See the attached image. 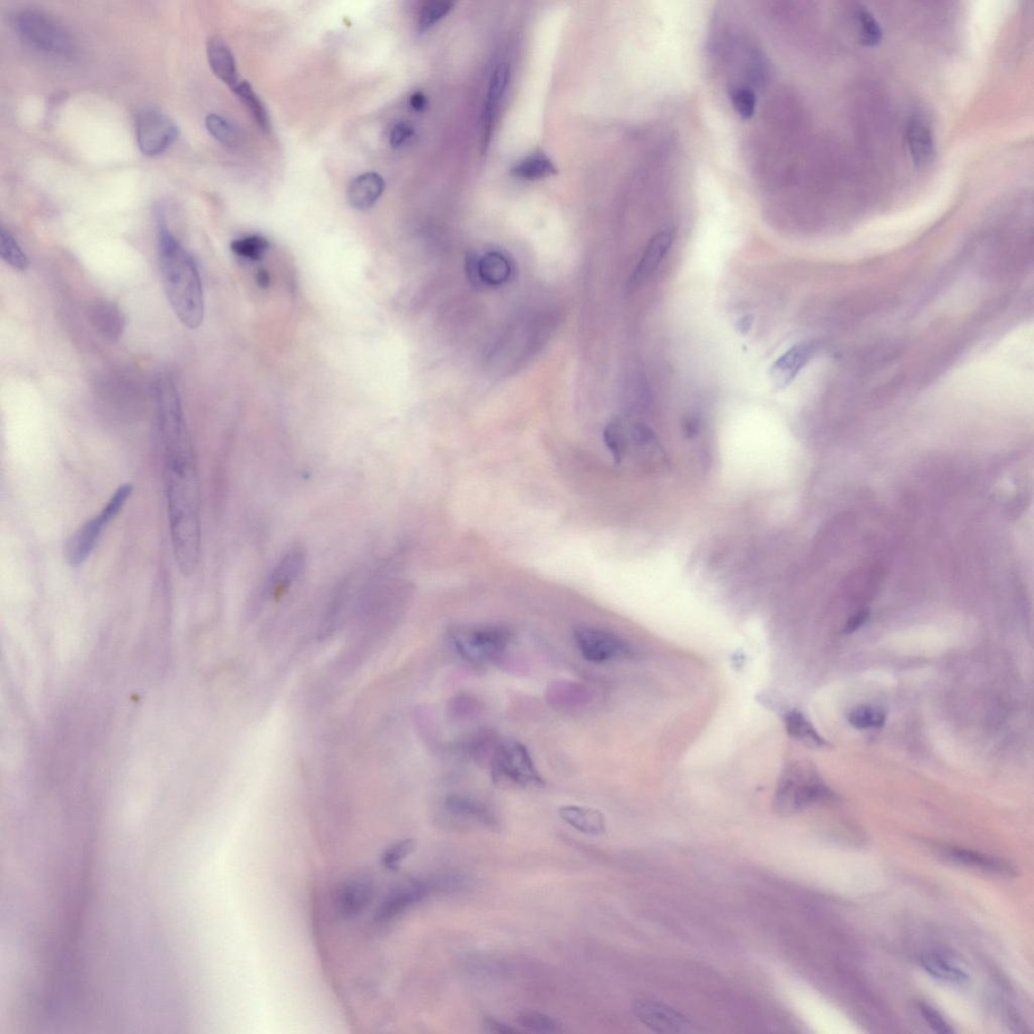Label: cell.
I'll list each match as a JSON object with an SVG mask.
<instances>
[{
    "instance_id": "6da1fadb",
    "label": "cell",
    "mask_w": 1034,
    "mask_h": 1034,
    "mask_svg": "<svg viewBox=\"0 0 1034 1034\" xmlns=\"http://www.w3.org/2000/svg\"><path fill=\"white\" fill-rule=\"evenodd\" d=\"M164 479L173 552L185 577L200 556V490L194 453L163 457Z\"/></svg>"
},
{
    "instance_id": "7a4b0ae2",
    "label": "cell",
    "mask_w": 1034,
    "mask_h": 1034,
    "mask_svg": "<svg viewBox=\"0 0 1034 1034\" xmlns=\"http://www.w3.org/2000/svg\"><path fill=\"white\" fill-rule=\"evenodd\" d=\"M156 217L159 260L168 302L184 326L197 330L205 317V298L197 264L171 233L161 208L157 209Z\"/></svg>"
},
{
    "instance_id": "3957f363",
    "label": "cell",
    "mask_w": 1034,
    "mask_h": 1034,
    "mask_svg": "<svg viewBox=\"0 0 1034 1034\" xmlns=\"http://www.w3.org/2000/svg\"><path fill=\"white\" fill-rule=\"evenodd\" d=\"M833 797V791L815 767L807 762H794L786 767L778 782L774 808L781 816H789Z\"/></svg>"
},
{
    "instance_id": "277c9868",
    "label": "cell",
    "mask_w": 1034,
    "mask_h": 1034,
    "mask_svg": "<svg viewBox=\"0 0 1034 1034\" xmlns=\"http://www.w3.org/2000/svg\"><path fill=\"white\" fill-rule=\"evenodd\" d=\"M131 493V484L120 486L100 514L91 520H87L69 537L64 547L65 558L69 565L78 567L90 558L97 544H99L104 529L121 514Z\"/></svg>"
},
{
    "instance_id": "5b68a950",
    "label": "cell",
    "mask_w": 1034,
    "mask_h": 1034,
    "mask_svg": "<svg viewBox=\"0 0 1034 1034\" xmlns=\"http://www.w3.org/2000/svg\"><path fill=\"white\" fill-rule=\"evenodd\" d=\"M449 641L459 658L484 664L498 659L511 642V633L500 625L459 626L449 634Z\"/></svg>"
},
{
    "instance_id": "8992f818",
    "label": "cell",
    "mask_w": 1034,
    "mask_h": 1034,
    "mask_svg": "<svg viewBox=\"0 0 1034 1034\" xmlns=\"http://www.w3.org/2000/svg\"><path fill=\"white\" fill-rule=\"evenodd\" d=\"M492 780L519 788H542L545 781L527 749L516 740L501 742L491 759Z\"/></svg>"
},
{
    "instance_id": "52a82bcc",
    "label": "cell",
    "mask_w": 1034,
    "mask_h": 1034,
    "mask_svg": "<svg viewBox=\"0 0 1034 1034\" xmlns=\"http://www.w3.org/2000/svg\"><path fill=\"white\" fill-rule=\"evenodd\" d=\"M21 37L34 49L55 57L72 54L73 43L68 33L46 14L35 11L22 12L15 19Z\"/></svg>"
},
{
    "instance_id": "ba28073f",
    "label": "cell",
    "mask_w": 1034,
    "mask_h": 1034,
    "mask_svg": "<svg viewBox=\"0 0 1034 1034\" xmlns=\"http://www.w3.org/2000/svg\"><path fill=\"white\" fill-rule=\"evenodd\" d=\"M179 135V128L166 114L155 110H145L139 113L136 138L140 151L144 155L156 157L163 154Z\"/></svg>"
},
{
    "instance_id": "9c48e42d",
    "label": "cell",
    "mask_w": 1034,
    "mask_h": 1034,
    "mask_svg": "<svg viewBox=\"0 0 1034 1034\" xmlns=\"http://www.w3.org/2000/svg\"><path fill=\"white\" fill-rule=\"evenodd\" d=\"M574 640L582 658L595 664L623 659L631 653L629 644L620 636L596 627H578Z\"/></svg>"
},
{
    "instance_id": "30bf717a",
    "label": "cell",
    "mask_w": 1034,
    "mask_h": 1034,
    "mask_svg": "<svg viewBox=\"0 0 1034 1034\" xmlns=\"http://www.w3.org/2000/svg\"><path fill=\"white\" fill-rule=\"evenodd\" d=\"M307 565L303 546H295L282 556L266 581L265 592L271 599H279L302 578Z\"/></svg>"
},
{
    "instance_id": "8fae6325",
    "label": "cell",
    "mask_w": 1034,
    "mask_h": 1034,
    "mask_svg": "<svg viewBox=\"0 0 1034 1034\" xmlns=\"http://www.w3.org/2000/svg\"><path fill=\"white\" fill-rule=\"evenodd\" d=\"M818 350L817 343L813 341L802 342L795 344L791 349L778 358L770 368L771 383L778 391L789 386L798 376L800 371L815 357Z\"/></svg>"
},
{
    "instance_id": "7c38bea8",
    "label": "cell",
    "mask_w": 1034,
    "mask_h": 1034,
    "mask_svg": "<svg viewBox=\"0 0 1034 1034\" xmlns=\"http://www.w3.org/2000/svg\"><path fill=\"white\" fill-rule=\"evenodd\" d=\"M633 1012L643 1024L659 1033H682L689 1027L684 1015L657 1001L636 1000Z\"/></svg>"
},
{
    "instance_id": "4fadbf2b",
    "label": "cell",
    "mask_w": 1034,
    "mask_h": 1034,
    "mask_svg": "<svg viewBox=\"0 0 1034 1034\" xmlns=\"http://www.w3.org/2000/svg\"><path fill=\"white\" fill-rule=\"evenodd\" d=\"M941 858L962 867L974 869L1001 877H1013L1016 870L1010 863L981 854L967 848L944 846L940 850Z\"/></svg>"
},
{
    "instance_id": "5bb4252c",
    "label": "cell",
    "mask_w": 1034,
    "mask_h": 1034,
    "mask_svg": "<svg viewBox=\"0 0 1034 1034\" xmlns=\"http://www.w3.org/2000/svg\"><path fill=\"white\" fill-rule=\"evenodd\" d=\"M444 808L458 819L472 821L484 826L494 827L498 819L493 810L483 801L469 795L450 794L444 800Z\"/></svg>"
},
{
    "instance_id": "9a60e30c",
    "label": "cell",
    "mask_w": 1034,
    "mask_h": 1034,
    "mask_svg": "<svg viewBox=\"0 0 1034 1034\" xmlns=\"http://www.w3.org/2000/svg\"><path fill=\"white\" fill-rule=\"evenodd\" d=\"M467 265L469 277L477 285L488 283L490 285H499L510 275V264L505 256L499 253H488L482 258L472 256Z\"/></svg>"
},
{
    "instance_id": "2e32d148",
    "label": "cell",
    "mask_w": 1034,
    "mask_h": 1034,
    "mask_svg": "<svg viewBox=\"0 0 1034 1034\" xmlns=\"http://www.w3.org/2000/svg\"><path fill=\"white\" fill-rule=\"evenodd\" d=\"M673 242L674 232L672 228L662 229L661 232L653 236L633 273V282L641 283L650 277L665 259Z\"/></svg>"
},
{
    "instance_id": "e0dca14e",
    "label": "cell",
    "mask_w": 1034,
    "mask_h": 1034,
    "mask_svg": "<svg viewBox=\"0 0 1034 1034\" xmlns=\"http://www.w3.org/2000/svg\"><path fill=\"white\" fill-rule=\"evenodd\" d=\"M906 139L910 155L915 165L925 167L933 162L934 157L933 131L923 119L915 117L910 120Z\"/></svg>"
},
{
    "instance_id": "ac0fdd59",
    "label": "cell",
    "mask_w": 1034,
    "mask_h": 1034,
    "mask_svg": "<svg viewBox=\"0 0 1034 1034\" xmlns=\"http://www.w3.org/2000/svg\"><path fill=\"white\" fill-rule=\"evenodd\" d=\"M384 189L385 181L382 175L375 172L362 174L350 183L348 200L353 208L366 210L382 197Z\"/></svg>"
},
{
    "instance_id": "d6986e66",
    "label": "cell",
    "mask_w": 1034,
    "mask_h": 1034,
    "mask_svg": "<svg viewBox=\"0 0 1034 1034\" xmlns=\"http://www.w3.org/2000/svg\"><path fill=\"white\" fill-rule=\"evenodd\" d=\"M559 816L579 833L598 836L606 830L605 818L599 810L579 806H564L559 809Z\"/></svg>"
},
{
    "instance_id": "ffe728a7",
    "label": "cell",
    "mask_w": 1034,
    "mask_h": 1034,
    "mask_svg": "<svg viewBox=\"0 0 1034 1034\" xmlns=\"http://www.w3.org/2000/svg\"><path fill=\"white\" fill-rule=\"evenodd\" d=\"M208 58L212 72L233 91L238 83V77L231 49L222 39L212 38L208 43Z\"/></svg>"
},
{
    "instance_id": "44dd1931",
    "label": "cell",
    "mask_w": 1034,
    "mask_h": 1034,
    "mask_svg": "<svg viewBox=\"0 0 1034 1034\" xmlns=\"http://www.w3.org/2000/svg\"><path fill=\"white\" fill-rule=\"evenodd\" d=\"M90 316L94 328L106 339L116 341L125 330V316L112 303H96L91 308Z\"/></svg>"
},
{
    "instance_id": "7402d4cb",
    "label": "cell",
    "mask_w": 1034,
    "mask_h": 1034,
    "mask_svg": "<svg viewBox=\"0 0 1034 1034\" xmlns=\"http://www.w3.org/2000/svg\"><path fill=\"white\" fill-rule=\"evenodd\" d=\"M510 74V67L507 63L499 64L493 71L483 111V122L486 130L490 129L503 96L507 91Z\"/></svg>"
},
{
    "instance_id": "603a6c76",
    "label": "cell",
    "mask_w": 1034,
    "mask_h": 1034,
    "mask_svg": "<svg viewBox=\"0 0 1034 1034\" xmlns=\"http://www.w3.org/2000/svg\"><path fill=\"white\" fill-rule=\"evenodd\" d=\"M922 966L933 978L951 985L962 986L969 982V976L956 965L952 964L939 952H927L922 958Z\"/></svg>"
},
{
    "instance_id": "cb8c5ba5",
    "label": "cell",
    "mask_w": 1034,
    "mask_h": 1034,
    "mask_svg": "<svg viewBox=\"0 0 1034 1034\" xmlns=\"http://www.w3.org/2000/svg\"><path fill=\"white\" fill-rule=\"evenodd\" d=\"M785 724L788 735L795 740L801 741L802 744L807 747L821 748L827 745L826 739L819 736V733L815 727L812 726V723L807 719L806 715L797 710H791L786 714Z\"/></svg>"
},
{
    "instance_id": "d4e9b609",
    "label": "cell",
    "mask_w": 1034,
    "mask_h": 1034,
    "mask_svg": "<svg viewBox=\"0 0 1034 1034\" xmlns=\"http://www.w3.org/2000/svg\"><path fill=\"white\" fill-rule=\"evenodd\" d=\"M517 177L526 180H538L546 179L556 173V169L549 158L543 154L527 157L518 163L512 170Z\"/></svg>"
},
{
    "instance_id": "484cf974",
    "label": "cell",
    "mask_w": 1034,
    "mask_h": 1034,
    "mask_svg": "<svg viewBox=\"0 0 1034 1034\" xmlns=\"http://www.w3.org/2000/svg\"><path fill=\"white\" fill-rule=\"evenodd\" d=\"M729 96L733 110L742 120H749L755 116L757 94L752 87L732 83L730 86Z\"/></svg>"
},
{
    "instance_id": "4316f807",
    "label": "cell",
    "mask_w": 1034,
    "mask_h": 1034,
    "mask_svg": "<svg viewBox=\"0 0 1034 1034\" xmlns=\"http://www.w3.org/2000/svg\"><path fill=\"white\" fill-rule=\"evenodd\" d=\"M233 92L253 114L254 119L263 130H269L270 122L266 109L257 93L246 82H238Z\"/></svg>"
},
{
    "instance_id": "83f0119b",
    "label": "cell",
    "mask_w": 1034,
    "mask_h": 1034,
    "mask_svg": "<svg viewBox=\"0 0 1034 1034\" xmlns=\"http://www.w3.org/2000/svg\"><path fill=\"white\" fill-rule=\"evenodd\" d=\"M0 256L7 265H10L16 271L24 272L30 266V261L21 246L5 227L0 232Z\"/></svg>"
},
{
    "instance_id": "f1b7e54d",
    "label": "cell",
    "mask_w": 1034,
    "mask_h": 1034,
    "mask_svg": "<svg viewBox=\"0 0 1034 1034\" xmlns=\"http://www.w3.org/2000/svg\"><path fill=\"white\" fill-rule=\"evenodd\" d=\"M269 242L260 236H250L237 238L231 245L233 253L237 257L250 261H261L269 250Z\"/></svg>"
},
{
    "instance_id": "f546056e",
    "label": "cell",
    "mask_w": 1034,
    "mask_h": 1034,
    "mask_svg": "<svg viewBox=\"0 0 1034 1034\" xmlns=\"http://www.w3.org/2000/svg\"><path fill=\"white\" fill-rule=\"evenodd\" d=\"M848 721L856 729H879L886 721V713L880 707L863 705L848 714Z\"/></svg>"
},
{
    "instance_id": "4dcf8cb0",
    "label": "cell",
    "mask_w": 1034,
    "mask_h": 1034,
    "mask_svg": "<svg viewBox=\"0 0 1034 1034\" xmlns=\"http://www.w3.org/2000/svg\"><path fill=\"white\" fill-rule=\"evenodd\" d=\"M856 23L859 26L860 42L864 46L875 47L879 45L883 38L880 24L874 15L865 8L855 12Z\"/></svg>"
},
{
    "instance_id": "1f68e13d",
    "label": "cell",
    "mask_w": 1034,
    "mask_h": 1034,
    "mask_svg": "<svg viewBox=\"0 0 1034 1034\" xmlns=\"http://www.w3.org/2000/svg\"><path fill=\"white\" fill-rule=\"evenodd\" d=\"M517 1023L527 1030L538 1033L561 1032V1025L551 1016L540 1012L528 1011L518 1014Z\"/></svg>"
},
{
    "instance_id": "d6a6232c",
    "label": "cell",
    "mask_w": 1034,
    "mask_h": 1034,
    "mask_svg": "<svg viewBox=\"0 0 1034 1034\" xmlns=\"http://www.w3.org/2000/svg\"><path fill=\"white\" fill-rule=\"evenodd\" d=\"M454 5L450 2H430L424 5L420 15V31L426 32L443 20Z\"/></svg>"
},
{
    "instance_id": "836d02e7",
    "label": "cell",
    "mask_w": 1034,
    "mask_h": 1034,
    "mask_svg": "<svg viewBox=\"0 0 1034 1034\" xmlns=\"http://www.w3.org/2000/svg\"><path fill=\"white\" fill-rule=\"evenodd\" d=\"M206 126L209 134L219 143L226 146L236 144L237 132L231 123L224 118L217 116V114H209L206 119Z\"/></svg>"
},
{
    "instance_id": "e575fe53",
    "label": "cell",
    "mask_w": 1034,
    "mask_h": 1034,
    "mask_svg": "<svg viewBox=\"0 0 1034 1034\" xmlns=\"http://www.w3.org/2000/svg\"><path fill=\"white\" fill-rule=\"evenodd\" d=\"M918 1010L921 1011L923 1018L930 1027L938 1033L952 1034L954 1030L951 1025L945 1020L940 1012L936 1011L929 1004L919 1002Z\"/></svg>"
},
{
    "instance_id": "d590c367",
    "label": "cell",
    "mask_w": 1034,
    "mask_h": 1034,
    "mask_svg": "<svg viewBox=\"0 0 1034 1034\" xmlns=\"http://www.w3.org/2000/svg\"><path fill=\"white\" fill-rule=\"evenodd\" d=\"M415 134L414 128L409 122H400L392 129L391 134V145L393 148H401L412 139Z\"/></svg>"
},
{
    "instance_id": "8d00e7d4",
    "label": "cell",
    "mask_w": 1034,
    "mask_h": 1034,
    "mask_svg": "<svg viewBox=\"0 0 1034 1034\" xmlns=\"http://www.w3.org/2000/svg\"><path fill=\"white\" fill-rule=\"evenodd\" d=\"M483 1029L486 1032L498 1034H514L519 1032L517 1029L508 1027L507 1024L493 1019H485L483 1021Z\"/></svg>"
},
{
    "instance_id": "74e56055",
    "label": "cell",
    "mask_w": 1034,
    "mask_h": 1034,
    "mask_svg": "<svg viewBox=\"0 0 1034 1034\" xmlns=\"http://www.w3.org/2000/svg\"><path fill=\"white\" fill-rule=\"evenodd\" d=\"M868 617L869 614L867 611H863L853 615L845 626V633H852L855 631L859 630L860 627L865 623V621L868 620Z\"/></svg>"
},
{
    "instance_id": "f35d334b",
    "label": "cell",
    "mask_w": 1034,
    "mask_h": 1034,
    "mask_svg": "<svg viewBox=\"0 0 1034 1034\" xmlns=\"http://www.w3.org/2000/svg\"><path fill=\"white\" fill-rule=\"evenodd\" d=\"M411 105L414 111H422L427 106V97L421 92H415L411 96Z\"/></svg>"
},
{
    "instance_id": "ab89813d",
    "label": "cell",
    "mask_w": 1034,
    "mask_h": 1034,
    "mask_svg": "<svg viewBox=\"0 0 1034 1034\" xmlns=\"http://www.w3.org/2000/svg\"><path fill=\"white\" fill-rule=\"evenodd\" d=\"M754 324L753 315H746L741 317L737 324V329L741 334H747L752 329Z\"/></svg>"
},
{
    "instance_id": "60d3db41",
    "label": "cell",
    "mask_w": 1034,
    "mask_h": 1034,
    "mask_svg": "<svg viewBox=\"0 0 1034 1034\" xmlns=\"http://www.w3.org/2000/svg\"><path fill=\"white\" fill-rule=\"evenodd\" d=\"M257 283L261 288H268L270 285V275L266 270L261 269L257 273Z\"/></svg>"
}]
</instances>
